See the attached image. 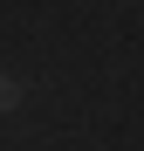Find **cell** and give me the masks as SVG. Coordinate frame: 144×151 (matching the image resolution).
I'll use <instances>...</instances> for the list:
<instances>
[{
    "mask_svg": "<svg viewBox=\"0 0 144 151\" xmlns=\"http://www.w3.org/2000/svg\"><path fill=\"white\" fill-rule=\"evenodd\" d=\"M21 96H28V83H21V76H7V69H0V110H21Z\"/></svg>",
    "mask_w": 144,
    "mask_h": 151,
    "instance_id": "1",
    "label": "cell"
}]
</instances>
